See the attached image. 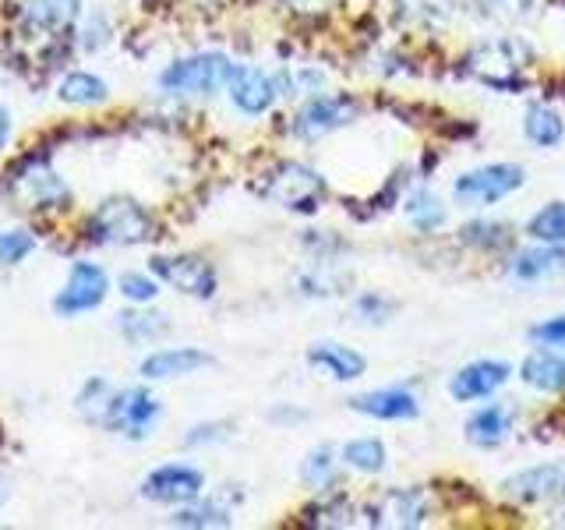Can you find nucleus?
<instances>
[{
	"mask_svg": "<svg viewBox=\"0 0 565 530\" xmlns=\"http://www.w3.org/2000/svg\"><path fill=\"white\" fill-rule=\"evenodd\" d=\"M530 64H534V50L523 40H491L467 53L463 75L494 88V93H523L530 85Z\"/></svg>",
	"mask_w": 565,
	"mask_h": 530,
	"instance_id": "nucleus-1",
	"label": "nucleus"
},
{
	"mask_svg": "<svg viewBox=\"0 0 565 530\" xmlns=\"http://www.w3.org/2000/svg\"><path fill=\"white\" fill-rule=\"evenodd\" d=\"M258 194L265 202H273L279 209L300 212V216H311L326 205L329 199V181L308 163H297V159H282L269 173L262 177Z\"/></svg>",
	"mask_w": 565,
	"mask_h": 530,
	"instance_id": "nucleus-2",
	"label": "nucleus"
},
{
	"mask_svg": "<svg viewBox=\"0 0 565 530\" xmlns=\"http://www.w3.org/2000/svg\"><path fill=\"white\" fill-rule=\"evenodd\" d=\"M85 234L88 241L110 244V247L146 244L156 237V216L141 202L128 199V194H117V199H106L93 216H88Z\"/></svg>",
	"mask_w": 565,
	"mask_h": 530,
	"instance_id": "nucleus-3",
	"label": "nucleus"
},
{
	"mask_svg": "<svg viewBox=\"0 0 565 530\" xmlns=\"http://www.w3.org/2000/svg\"><path fill=\"white\" fill-rule=\"evenodd\" d=\"M234 61L226 53H194L181 57L159 75V88L170 96H216L234 78Z\"/></svg>",
	"mask_w": 565,
	"mask_h": 530,
	"instance_id": "nucleus-4",
	"label": "nucleus"
},
{
	"mask_svg": "<svg viewBox=\"0 0 565 530\" xmlns=\"http://www.w3.org/2000/svg\"><path fill=\"white\" fill-rule=\"evenodd\" d=\"M361 117V99L350 93H318L308 96L305 106L290 120V135L297 141H322L340 128H350Z\"/></svg>",
	"mask_w": 565,
	"mask_h": 530,
	"instance_id": "nucleus-5",
	"label": "nucleus"
},
{
	"mask_svg": "<svg viewBox=\"0 0 565 530\" xmlns=\"http://www.w3.org/2000/svg\"><path fill=\"white\" fill-rule=\"evenodd\" d=\"M526 184V170L520 163H488L459 173L452 181V199L467 209H491L505 202Z\"/></svg>",
	"mask_w": 565,
	"mask_h": 530,
	"instance_id": "nucleus-6",
	"label": "nucleus"
},
{
	"mask_svg": "<svg viewBox=\"0 0 565 530\" xmlns=\"http://www.w3.org/2000/svg\"><path fill=\"white\" fill-rule=\"evenodd\" d=\"M149 273L167 283V287L181 290L188 297H216L220 290V273L216 265L202 255H152L149 258Z\"/></svg>",
	"mask_w": 565,
	"mask_h": 530,
	"instance_id": "nucleus-7",
	"label": "nucleus"
},
{
	"mask_svg": "<svg viewBox=\"0 0 565 530\" xmlns=\"http://www.w3.org/2000/svg\"><path fill=\"white\" fill-rule=\"evenodd\" d=\"M159 414H163V403H159L146 385H131V389H117L110 400V411L103 417V428L120 432L128 438H149Z\"/></svg>",
	"mask_w": 565,
	"mask_h": 530,
	"instance_id": "nucleus-8",
	"label": "nucleus"
},
{
	"mask_svg": "<svg viewBox=\"0 0 565 530\" xmlns=\"http://www.w3.org/2000/svg\"><path fill=\"white\" fill-rule=\"evenodd\" d=\"M25 170L11 173L8 191L14 194V202H22L25 209H67L71 191L61 181L57 170L46 167V159H25Z\"/></svg>",
	"mask_w": 565,
	"mask_h": 530,
	"instance_id": "nucleus-9",
	"label": "nucleus"
},
{
	"mask_svg": "<svg viewBox=\"0 0 565 530\" xmlns=\"http://www.w3.org/2000/svg\"><path fill=\"white\" fill-rule=\"evenodd\" d=\"M364 517L371 527H403L414 530L424 527L431 517V495L420 485H406V488H388L379 502L364 506Z\"/></svg>",
	"mask_w": 565,
	"mask_h": 530,
	"instance_id": "nucleus-10",
	"label": "nucleus"
},
{
	"mask_svg": "<svg viewBox=\"0 0 565 530\" xmlns=\"http://www.w3.org/2000/svg\"><path fill=\"white\" fill-rule=\"evenodd\" d=\"M205 491V474L191 464H163L146 474L141 481V499L159 502V506H188L202 499Z\"/></svg>",
	"mask_w": 565,
	"mask_h": 530,
	"instance_id": "nucleus-11",
	"label": "nucleus"
},
{
	"mask_svg": "<svg viewBox=\"0 0 565 530\" xmlns=\"http://www.w3.org/2000/svg\"><path fill=\"white\" fill-rule=\"evenodd\" d=\"M106 294H110V276H106L96 262H75L64 279L61 294L53 297V311L57 315H85L99 308Z\"/></svg>",
	"mask_w": 565,
	"mask_h": 530,
	"instance_id": "nucleus-12",
	"label": "nucleus"
},
{
	"mask_svg": "<svg viewBox=\"0 0 565 530\" xmlns=\"http://www.w3.org/2000/svg\"><path fill=\"white\" fill-rule=\"evenodd\" d=\"M516 375V368L502 358H477L470 364H463L449 379V396L456 403H481L491 400L499 389L509 385V379Z\"/></svg>",
	"mask_w": 565,
	"mask_h": 530,
	"instance_id": "nucleus-13",
	"label": "nucleus"
},
{
	"mask_svg": "<svg viewBox=\"0 0 565 530\" xmlns=\"http://www.w3.org/2000/svg\"><path fill=\"white\" fill-rule=\"evenodd\" d=\"M350 411L361 414V417H371V421H388V424L417 421L420 417V396L411 385H382V389H371V393L353 396Z\"/></svg>",
	"mask_w": 565,
	"mask_h": 530,
	"instance_id": "nucleus-14",
	"label": "nucleus"
},
{
	"mask_svg": "<svg viewBox=\"0 0 565 530\" xmlns=\"http://www.w3.org/2000/svg\"><path fill=\"white\" fill-rule=\"evenodd\" d=\"M499 488H502V499L516 506H541V502L562 499V464L523 467L516 474H509Z\"/></svg>",
	"mask_w": 565,
	"mask_h": 530,
	"instance_id": "nucleus-15",
	"label": "nucleus"
},
{
	"mask_svg": "<svg viewBox=\"0 0 565 530\" xmlns=\"http://www.w3.org/2000/svg\"><path fill=\"white\" fill-rule=\"evenodd\" d=\"M226 93H230V103H234L244 117L269 114L276 106V99H279L276 78L269 75V71L252 67V64H237L234 67V78H230Z\"/></svg>",
	"mask_w": 565,
	"mask_h": 530,
	"instance_id": "nucleus-16",
	"label": "nucleus"
},
{
	"mask_svg": "<svg viewBox=\"0 0 565 530\" xmlns=\"http://www.w3.org/2000/svg\"><path fill=\"white\" fill-rule=\"evenodd\" d=\"M565 273V247L562 244H541L534 241L530 247H516L505 255V276L512 283H541Z\"/></svg>",
	"mask_w": 565,
	"mask_h": 530,
	"instance_id": "nucleus-17",
	"label": "nucleus"
},
{
	"mask_svg": "<svg viewBox=\"0 0 565 530\" xmlns=\"http://www.w3.org/2000/svg\"><path fill=\"white\" fill-rule=\"evenodd\" d=\"M212 353L199 350V347H163L152 350L149 358H141L138 375L146 382H167V379H188L194 371L212 368Z\"/></svg>",
	"mask_w": 565,
	"mask_h": 530,
	"instance_id": "nucleus-18",
	"label": "nucleus"
},
{
	"mask_svg": "<svg viewBox=\"0 0 565 530\" xmlns=\"http://www.w3.org/2000/svg\"><path fill=\"white\" fill-rule=\"evenodd\" d=\"M516 375L526 389H534L541 396H565V350L534 347L520 361Z\"/></svg>",
	"mask_w": 565,
	"mask_h": 530,
	"instance_id": "nucleus-19",
	"label": "nucleus"
},
{
	"mask_svg": "<svg viewBox=\"0 0 565 530\" xmlns=\"http://www.w3.org/2000/svg\"><path fill=\"white\" fill-rule=\"evenodd\" d=\"M512 424H516V411L505 403H484V406H477V411L467 417L463 424V435L473 449H499L509 442L512 435Z\"/></svg>",
	"mask_w": 565,
	"mask_h": 530,
	"instance_id": "nucleus-20",
	"label": "nucleus"
},
{
	"mask_svg": "<svg viewBox=\"0 0 565 530\" xmlns=\"http://www.w3.org/2000/svg\"><path fill=\"white\" fill-rule=\"evenodd\" d=\"M308 368L322 371V375H329L332 382H358L364 371H367V358L361 350L353 347H343L335 340H318L308 347L305 353Z\"/></svg>",
	"mask_w": 565,
	"mask_h": 530,
	"instance_id": "nucleus-21",
	"label": "nucleus"
},
{
	"mask_svg": "<svg viewBox=\"0 0 565 530\" xmlns=\"http://www.w3.org/2000/svg\"><path fill=\"white\" fill-rule=\"evenodd\" d=\"M456 237L463 247H470V252L477 255H509L516 252V226L505 223V220H470L456 230Z\"/></svg>",
	"mask_w": 565,
	"mask_h": 530,
	"instance_id": "nucleus-22",
	"label": "nucleus"
},
{
	"mask_svg": "<svg viewBox=\"0 0 565 530\" xmlns=\"http://www.w3.org/2000/svg\"><path fill=\"white\" fill-rule=\"evenodd\" d=\"M399 205L406 212V223H411L417 234H424V237L438 234V230L449 223V209H446V202H441L431 188H414Z\"/></svg>",
	"mask_w": 565,
	"mask_h": 530,
	"instance_id": "nucleus-23",
	"label": "nucleus"
},
{
	"mask_svg": "<svg viewBox=\"0 0 565 530\" xmlns=\"http://www.w3.org/2000/svg\"><path fill=\"white\" fill-rule=\"evenodd\" d=\"M22 14L35 32H64L82 14V0H25Z\"/></svg>",
	"mask_w": 565,
	"mask_h": 530,
	"instance_id": "nucleus-24",
	"label": "nucleus"
},
{
	"mask_svg": "<svg viewBox=\"0 0 565 530\" xmlns=\"http://www.w3.org/2000/svg\"><path fill=\"white\" fill-rule=\"evenodd\" d=\"M300 517H308L305 523L308 527H322V530H340V527H350L353 517H358V509H353L350 495L343 488H329V491H318V499L300 512Z\"/></svg>",
	"mask_w": 565,
	"mask_h": 530,
	"instance_id": "nucleus-25",
	"label": "nucleus"
},
{
	"mask_svg": "<svg viewBox=\"0 0 565 530\" xmlns=\"http://www.w3.org/2000/svg\"><path fill=\"white\" fill-rule=\"evenodd\" d=\"M523 138L534 149H558L565 141V120L547 103H530L523 114Z\"/></svg>",
	"mask_w": 565,
	"mask_h": 530,
	"instance_id": "nucleus-26",
	"label": "nucleus"
},
{
	"mask_svg": "<svg viewBox=\"0 0 565 530\" xmlns=\"http://www.w3.org/2000/svg\"><path fill=\"white\" fill-rule=\"evenodd\" d=\"M340 470H343L340 449L318 446L305 456V464H300V481L311 491H329V488H340Z\"/></svg>",
	"mask_w": 565,
	"mask_h": 530,
	"instance_id": "nucleus-27",
	"label": "nucleus"
},
{
	"mask_svg": "<svg viewBox=\"0 0 565 530\" xmlns=\"http://www.w3.org/2000/svg\"><path fill=\"white\" fill-rule=\"evenodd\" d=\"M340 459L347 470H358V474H382L388 467V449L385 442L375 435H361V438H350L340 446Z\"/></svg>",
	"mask_w": 565,
	"mask_h": 530,
	"instance_id": "nucleus-28",
	"label": "nucleus"
},
{
	"mask_svg": "<svg viewBox=\"0 0 565 530\" xmlns=\"http://www.w3.org/2000/svg\"><path fill=\"white\" fill-rule=\"evenodd\" d=\"M117 329L128 343H156L170 332V318L163 311H124L117 318Z\"/></svg>",
	"mask_w": 565,
	"mask_h": 530,
	"instance_id": "nucleus-29",
	"label": "nucleus"
},
{
	"mask_svg": "<svg viewBox=\"0 0 565 530\" xmlns=\"http://www.w3.org/2000/svg\"><path fill=\"white\" fill-rule=\"evenodd\" d=\"M57 96L71 106H96V103H106L110 88H106V82L93 75V71H71V75H64Z\"/></svg>",
	"mask_w": 565,
	"mask_h": 530,
	"instance_id": "nucleus-30",
	"label": "nucleus"
},
{
	"mask_svg": "<svg viewBox=\"0 0 565 530\" xmlns=\"http://www.w3.org/2000/svg\"><path fill=\"white\" fill-rule=\"evenodd\" d=\"M177 527H194V530H205V527H230L234 523V512L230 506L216 502V499H194L188 506H177Z\"/></svg>",
	"mask_w": 565,
	"mask_h": 530,
	"instance_id": "nucleus-31",
	"label": "nucleus"
},
{
	"mask_svg": "<svg viewBox=\"0 0 565 530\" xmlns=\"http://www.w3.org/2000/svg\"><path fill=\"white\" fill-rule=\"evenodd\" d=\"M523 234L530 241H541V244H562L565 247V202H547L541 205L534 216L526 220Z\"/></svg>",
	"mask_w": 565,
	"mask_h": 530,
	"instance_id": "nucleus-32",
	"label": "nucleus"
},
{
	"mask_svg": "<svg viewBox=\"0 0 565 530\" xmlns=\"http://www.w3.org/2000/svg\"><path fill=\"white\" fill-rule=\"evenodd\" d=\"M114 393H117V389H114L110 382H106V379H88V382L82 385V393H78V411H82L88 421L103 424L106 411H110Z\"/></svg>",
	"mask_w": 565,
	"mask_h": 530,
	"instance_id": "nucleus-33",
	"label": "nucleus"
},
{
	"mask_svg": "<svg viewBox=\"0 0 565 530\" xmlns=\"http://www.w3.org/2000/svg\"><path fill=\"white\" fill-rule=\"evenodd\" d=\"M353 311H358V318L367 326H385V322H393V315L399 311V305L393 297L379 294V290H364V294H358V300H353Z\"/></svg>",
	"mask_w": 565,
	"mask_h": 530,
	"instance_id": "nucleus-34",
	"label": "nucleus"
},
{
	"mask_svg": "<svg viewBox=\"0 0 565 530\" xmlns=\"http://www.w3.org/2000/svg\"><path fill=\"white\" fill-rule=\"evenodd\" d=\"M120 294L131 300V305H152L159 297V279L149 273H124L120 276Z\"/></svg>",
	"mask_w": 565,
	"mask_h": 530,
	"instance_id": "nucleus-35",
	"label": "nucleus"
},
{
	"mask_svg": "<svg viewBox=\"0 0 565 530\" xmlns=\"http://www.w3.org/2000/svg\"><path fill=\"white\" fill-rule=\"evenodd\" d=\"M526 340L534 347L565 350V315H552V318H544V322H534L526 329Z\"/></svg>",
	"mask_w": 565,
	"mask_h": 530,
	"instance_id": "nucleus-36",
	"label": "nucleus"
},
{
	"mask_svg": "<svg viewBox=\"0 0 565 530\" xmlns=\"http://www.w3.org/2000/svg\"><path fill=\"white\" fill-rule=\"evenodd\" d=\"M326 265H329V262H318V269H311V273H305V276L297 279L300 294H305V297H329V294H340L343 276L329 279V276H326Z\"/></svg>",
	"mask_w": 565,
	"mask_h": 530,
	"instance_id": "nucleus-37",
	"label": "nucleus"
},
{
	"mask_svg": "<svg viewBox=\"0 0 565 530\" xmlns=\"http://www.w3.org/2000/svg\"><path fill=\"white\" fill-rule=\"evenodd\" d=\"M35 247V237L29 230H8V234H0V262L4 265H18L29 252Z\"/></svg>",
	"mask_w": 565,
	"mask_h": 530,
	"instance_id": "nucleus-38",
	"label": "nucleus"
},
{
	"mask_svg": "<svg viewBox=\"0 0 565 530\" xmlns=\"http://www.w3.org/2000/svg\"><path fill=\"white\" fill-rule=\"evenodd\" d=\"M234 424L230 421H209V424H194V428L184 435V446H216V442H226Z\"/></svg>",
	"mask_w": 565,
	"mask_h": 530,
	"instance_id": "nucleus-39",
	"label": "nucleus"
},
{
	"mask_svg": "<svg viewBox=\"0 0 565 530\" xmlns=\"http://www.w3.org/2000/svg\"><path fill=\"white\" fill-rule=\"evenodd\" d=\"M481 11H491V14H499V11H516L520 0H473Z\"/></svg>",
	"mask_w": 565,
	"mask_h": 530,
	"instance_id": "nucleus-40",
	"label": "nucleus"
},
{
	"mask_svg": "<svg viewBox=\"0 0 565 530\" xmlns=\"http://www.w3.org/2000/svg\"><path fill=\"white\" fill-rule=\"evenodd\" d=\"M273 421H290V424H300L308 421V411H294V406H276V411L269 414Z\"/></svg>",
	"mask_w": 565,
	"mask_h": 530,
	"instance_id": "nucleus-41",
	"label": "nucleus"
},
{
	"mask_svg": "<svg viewBox=\"0 0 565 530\" xmlns=\"http://www.w3.org/2000/svg\"><path fill=\"white\" fill-rule=\"evenodd\" d=\"M8 138H11V114L0 106V149L8 146Z\"/></svg>",
	"mask_w": 565,
	"mask_h": 530,
	"instance_id": "nucleus-42",
	"label": "nucleus"
},
{
	"mask_svg": "<svg viewBox=\"0 0 565 530\" xmlns=\"http://www.w3.org/2000/svg\"><path fill=\"white\" fill-rule=\"evenodd\" d=\"M562 499H565V464H562Z\"/></svg>",
	"mask_w": 565,
	"mask_h": 530,
	"instance_id": "nucleus-43",
	"label": "nucleus"
},
{
	"mask_svg": "<svg viewBox=\"0 0 565 530\" xmlns=\"http://www.w3.org/2000/svg\"><path fill=\"white\" fill-rule=\"evenodd\" d=\"M0 499H4V485H0Z\"/></svg>",
	"mask_w": 565,
	"mask_h": 530,
	"instance_id": "nucleus-44",
	"label": "nucleus"
},
{
	"mask_svg": "<svg viewBox=\"0 0 565 530\" xmlns=\"http://www.w3.org/2000/svg\"><path fill=\"white\" fill-rule=\"evenodd\" d=\"M558 523H562V527H565V512H562V520H558Z\"/></svg>",
	"mask_w": 565,
	"mask_h": 530,
	"instance_id": "nucleus-45",
	"label": "nucleus"
}]
</instances>
